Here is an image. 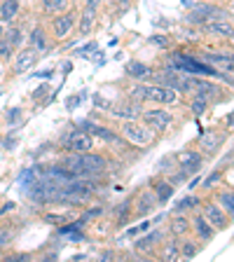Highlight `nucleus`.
<instances>
[{"instance_id": "obj_1", "label": "nucleus", "mask_w": 234, "mask_h": 262, "mask_svg": "<svg viewBox=\"0 0 234 262\" xmlns=\"http://www.w3.org/2000/svg\"><path fill=\"white\" fill-rule=\"evenodd\" d=\"M117 131H120V136L124 138L129 145L138 147V150H143L145 152L147 147L157 145L162 138L155 134L150 126L145 124V122L141 120V117H134V120H124V122H117Z\"/></svg>"}, {"instance_id": "obj_32", "label": "nucleus", "mask_w": 234, "mask_h": 262, "mask_svg": "<svg viewBox=\"0 0 234 262\" xmlns=\"http://www.w3.org/2000/svg\"><path fill=\"white\" fill-rule=\"evenodd\" d=\"M147 42L153 45V47H157V49H164V52H166V49H171V35H166V33H155V35H150V38H147Z\"/></svg>"}, {"instance_id": "obj_38", "label": "nucleus", "mask_w": 234, "mask_h": 262, "mask_svg": "<svg viewBox=\"0 0 234 262\" xmlns=\"http://www.w3.org/2000/svg\"><path fill=\"white\" fill-rule=\"evenodd\" d=\"M47 92H52V89H49L47 87V84H40V87L38 89H35V94H33V101H38V98H45V96H47Z\"/></svg>"}, {"instance_id": "obj_11", "label": "nucleus", "mask_w": 234, "mask_h": 262, "mask_svg": "<svg viewBox=\"0 0 234 262\" xmlns=\"http://www.w3.org/2000/svg\"><path fill=\"white\" fill-rule=\"evenodd\" d=\"M199 35L204 38H213V40H227L232 42L234 38V26H232V19H208L199 26Z\"/></svg>"}, {"instance_id": "obj_31", "label": "nucleus", "mask_w": 234, "mask_h": 262, "mask_svg": "<svg viewBox=\"0 0 234 262\" xmlns=\"http://www.w3.org/2000/svg\"><path fill=\"white\" fill-rule=\"evenodd\" d=\"M3 120H5V124L10 126V129H16V126H19V122L24 120V108H16V105H14V108H7Z\"/></svg>"}, {"instance_id": "obj_28", "label": "nucleus", "mask_w": 234, "mask_h": 262, "mask_svg": "<svg viewBox=\"0 0 234 262\" xmlns=\"http://www.w3.org/2000/svg\"><path fill=\"white\" fill-rule=\"evenodd\" d=\"M225 183V166H220V169H213V171H208L206 176H204V180H202V190L204 192H211V190H216L218 185H223Z\"/></svg>"}, {"instance_id": "obj_40", "label": "nucleus", "mask_w": 234, "mask_h": 262, "mask_svg": "<svg viewBox=\"0 0 234 262\" xmlns=\"http://www.w3.org/2000/svg\"><path fill=\"white\" fill-rule=\"evenodd\" d=\"M82 96H84V94H77V96H71V98H68V103H66V105H68V110L75 108V105L82 101Z\"/></svg>"}, {"instance_id": "obj_37", "label": "nucleus", "mask_w": 234, "mask_h": 262, "mask_svg": "<svg viewBox=\"0 0 234 262\" xmlns=\"http://www.w3.org/2000/svg\"><path fill=\"white\" fill-rule=\"evenodd\" d=\"M110 5V10H115V12H124V10H129L131 7V3L134 0H105Z\"/></svg>"}, {"instance_id": "obj_7", "label": "nucleus", "mask_w": 234, "mask_h": 262, "mask_svg": "<svg viewBox=\"0 0 234 262\" xmlns=\"http://www.w3.org/2000/svg\"><path fill=\"white\" fill-rule=\"evenodd\" d=\"M174 159H176V169L183 171L187 180H190L192 176L199 173V171H202V166H204V162H206V157H204V155L199 152L195 145L174 152Z\"/></svg>"}, {"instance_id": "obj_30", "label": "nucleus", "mask_w": 234, "mask_h": 262, "mask_svg": "<svg viewBox=\"0 0 234 262\" xmlns=\"http://www.w3.org/2000/svg\"><path fill=\"white\" fill-rule=\"evenodd\" d=\"M183 103H185V108L190 110V115H195V117H202V115H206L208 110H211V103L199 96H185Z\"/></svg>"}, {"instance_id": "obj_39", "label": "nucleus", "mask_w": 234, "mask_h": 262, "mask_svg": "<svg viewBox=\"0 0 234 262\" xmlns=\"http://www.w3.org/2000/svg\"><path fill=\"white\" fill-rule=\"evenodd\" d=\"M12 211H16V202H5V206L0 208V218H5L7 213H12Z\"/></svg>"}, {"instance_id": "obj_18", "label": "nucleus", "mask_w": 234, "mask_h": 262, "mask_svg": "<svg viewBox=\"0 0 234 262\" xmlns=\"http://www.w3.org/2000/svg\"><path fill=\"white\" fill-rule=\"evenodd\" d=\"M190 213H169V223H166V234L176 236V239H183V236L190 234Z\"/></svg>"}, {"instance_id": "obj_43", "label": "nucleus", "mask_w": 234, "mask_h": 262, "mask_svg": "<svg viewBox=\"0 0 234 262\" xmlns=\"http://www.w3.org/2000/svg\"><path fill=\"white\" fill-rule=\"evenodd\" d=\"M5 80H7V66L0 61V84H3Z\"/></svg>"}, {"instance_id": "obj_9", "label": "nucleus", "mask_w": 234, "mask_h": 262, "mask_svg": "<svg viewBox=\"0 0 234 262\" xmlns=\"http://www.w3.org/2000/svg\"><path fill=\"white\" fill-rule=\"evenodd\" d=\"M199 213H202L204 218L213 225V229H216V232H225V229L232 227V215H227V213H225L218 204L213 202L211 196L202 199V204H199Z\"/></svg>"}, {"instance_id": "obj_26", "label": "nucleus", "mask_w": 234, "mask_h": 262, "mask_svg": "<svg viewBox=\"0 0 234 262\" xmlns=\"http://www.w3.org/2000/svg\"><path fill=\"white\" fill-rule=\"evenodd\" d=\"M26 26H24V24H7L5 26V33H3V38L7 40V42L12 45V47L14 49H19L22 47V45H26Z\"/></svg>"}, {"instance_id": "obj_23", "label": "nucleus", "mask_w": 234, "mask_h": 262, "mask_svg": "<svg viewBox=\"0 0 234 262\" xmlns=\"http://www.w3.org/2000/svg\"><path fill=\"white\" fill-rule=\"evenodd\" d=\"M155 260H166V262H178V239L176 236H164L157 246V255Z\"/></svg>"}, {"instance_id": "obj_21", "label": "nucleus", "mask_w": 234, "mask_h": 262, "mask_svg": "<svg viewBox=\"0 0 234 262\" xmlns=\"http://www.w3.org/2000/svg\"><path fill=\"white\" fill-rule=\"evenodd\" d=\"M211 199L218 204L227 215H234V190L229 183H223V185H218L216 190H211Z\"/></svg>"}, {"instance_id": "obj_44", "label": "nucleus", "mask_w": 234, "mask_h": 262, "mask_svg": "<svg viewBox=\"0 0 234 262\" xmlns=\"http://www.w3.org/2000/svg\"><path fill=\"white\" fill-rule=\"evenodd\" d=\"M213 3H218V5H232V0H213Z\"/></svg>"}, {"instance_id": "obj_45", "label": "nucleus", "mask_w": 234, "mask_h": 262, "mask_svg": "<svg viewBox=\"0 0 234 262\" xmlns=\"http://www.w3.org/2000/svg\"><path fill=\"white\" fill-rule=\"evenodd\" d=\"M3 33H5V26H3V24H0V38H3Z\"/></svg>"}, {"instance_id": "obj_19", "label": "nucleus", "mask_w": 234, "mask_h": 262, "mask_svg": "<svg viewBox=\"0 0 234 262\" xmlns=\"http://www.w3.org/2000/svg\"><path fill=\"white\" fill-rule=\"evenodd\" d=\"M216 5L218 3H213V0H204V3H197V5H190V12H187V24L190 26H202L204 21H208L213 14V10H216Z\"/></svg>"}, {"instance_id": "obj_13", "label": "nucleus", "mask_w": 234, "mask_h": 262, "mask_svg": "<svg viewBox=\"0 0 234 262\" xmlns=\"http://www.w3.org/2000/svg\"><path fill=\"white\" fill-rule=\"evenodd\" d=\"M204 63L213 66L216 71H225V73H234L232 68V49H218V52H213V49H202V52H195Z\"/></svg>"}, {"instance_id": "obj_4", "label": "nucleus", "mask_w": 234, "mask_h": 262, "mask_svg": "<svg viewBox=\"0 0 234 262\" xmlns=\"http://www.w3.org/2000/svg\"><path fill=\"white\" fill-rule=\"evenodd\" d=\"M40 56L42 54H40L35 47H31V45H22V47L14 52L12 61L7 63V77H19V75H24V73L33 71V68L38 66Z\"/></svg>"}, {"instance_id": "obj_20", "label": "nucleus", "mask_w": 234, "mask_h": 262, "mask_svg": "<svg viewBox=\"0 0 234 262\" xmlns=\"http://www.w3.org/2000/svg\"><path fill=\"white\" fill-rule=\"evenodd\" d=\"M150 75H153V66L145 63V61L131 59L124 66V77L131 82H150Z\"/></svg>"}, {"instance_id": "obj_16", "label": "nucleus", "mask_w": 234, "mask_h": 262, "mask_svg": "<svg viewBox=\"0 0 234 262\" xmlns=\"http://www.w3.org/2000/svg\"><path fill=\"white\" fill-rule=\"evenodd\" d=\"M190 225H192L190 234H195L197 239L202 241V244H208V241H213L216 236H218V232H216V229H213V225L204 218L202 213H199V208L190 213Z\"/></svg>"}, {"instance_id": "obj_46", "label": "nucleus", "mask_w": 234, "mask_h": 262, "mask_svg": "<svg viewBox=\"0 0 234 262\" xmlns=\"http://www.w3.org/2000/svg\"><path fill=\"white\" fill-rule=\"evenodd\" d=\"M73 3H82V0H73Z\"/></svg>"}, {"instance_id": "obj_15", "label": "nucleus", "mask_w": 234, "mask_h": 262, "mask_svg": "<svg viewBox=\"0 0 234 262\" xmlns=\"http://www.w3.org/2000/svg\"><path fill=\"white\" fill-rule=\"evenodd\" d=\"M147 187L153 190V194H155V199H157L159 206L169 204V199L174 196V192H176V185L171 183L169 178H166V176H162V173H155L153 178L147 180Z\"/></svg>"}, {"instance_id": "obj_3", "label": "nucleus", "mask_w": 234, "mask_h": 262, "mask_svg": "<svg viewBox=\"0 0 234 262\" xmlns=\"http://www.w3.org/2000/svg\"><path fill=\"white\" fill-rule=\"evenodd\" d=\"M47 33L54 45H66L68 40L75 35V26H77V7H71V10L61 12V14L47 16Z\"/></svg>"}, {"instance_id": "obj_17", "label": "nucleus", "mask_w": 234, "mask_h": 262, "mask_svg": "<svg viewBox=\"0 0 234 262\" xmlns=\"http://www.w3.org/2000/svg\"><path fill=\"white\" fill-rule=\"evenodd\" d=\"M26 45L35 47L40 54H47V52H52V49L56 47V45L52 42V38H49L47 26H45V24H35V26L26 33Z\"/></svg>"}, {"instance_id": "obj_24", "label": "nucleus", "mask_w": 234, "mask_h": 262, "mask_svg": "<svg viewBox=\"0 0 234 262\" xmlns=\"http://www.w3.org/2000/svg\"><path fill=\"white\" fill-rule=\"evenodd\" d=\"M110 215H113V227H124V225H129L131 220H134V211H131V196H126L124 202H120L117 206L110 211Z\"/></svg>"}, {"instance_id": "obj_25", "label": "nucleus", "mask_w": 234, "mask_h": 262, "mask_svg": "<svg viewBox=\"0 0 234 262\" xmlns=\"http://www.w3.org/2000/svg\"><path fill=\"white\" fill-rule=\"evenodd\" d=\"M22 14V0H0V24H14Z\"/></svg>"}, {"instance_id": "obj_12", "label": "nucleus", "mask_w": 234, "mask_h": 262, "mask_svg": "<svg viewBox=\"0 0 234 262\" xmlns=\"http://www.w3.org/2000/svg\"><path fill=\"white\" fill-rule=\"evenodd\" d=\"M164 236H169L166 234V229H155V232H150V234L141 236V239L134 241V255L138 257H155L157 255V246L159 241L164 239Z\"/></svg>"}, {"instance_id": "obj_27", "label": "nucleus", "mask_w": 234, "mask_h": 262, "mask_svg": "<svg viewBox=\"0 0 234 262\" xmlns=\"http://www.w3.org/2000/svg\"><path fill=\"white\" fill-rule=\"evenodd\" d=\"M73 5H75L73 0H40V12H42L45 16H54L66 10H71Z\"/></svg>"}, {"instance_id": "obj_36", "label": "nucleus", "mask_w": 234, "mask_h": 262, "mask_svg": "<svg viewBox=\"0 0 234 262\" xmlns=\"http://www.w3.org/2000/svg\"><path fill=\"white\" fill-rule=\"evenodd\" d=\"M42 220H47L49 225H63V223H68V215H61V213H45Z\"/></svg>"}, {"instance_id": "obj_41", "label": "nucleus", "mask_w": 234, "mask_h": 262, "mask_svg": "<svg viewBox=\"0 0 234 262\" xmlns=\"http://www.w3.org/2000/svg\"><path fill=\"white\" fill-rule=\"evenodd\" d=\"M105 0H82V5H89V7H96V10H101V5H103Z\"/></svg>"}, {"instance_id": "obj_35", "label": "nucleus", "mask_w": 234, "mask_h": 262, "mask_svg": "<svg viewBox=\"0 0 234 262\" xmlns=\"http://www.w3.org/2000/svg\"><path fill=\"white\" fill-rule=\"evenodd\" d=\"M14 52H16V49L12 47V45L7 42L5 38H0V61H3V63H5V66L10 63L12 56H14Z\"/></svg>"}, {"instance_id": "obj_10", "label": "nucleus", "mask_w": 234, "mask_h": 262, "mask_svg": "<svg viewBox=\"0 0 234 262\" xmlns=\"http://www.w3.org/2000/svg\"><path fill=\"white\" fill-rule=\"evenodd\" d=\"M141 108H143L141 103H136V101H131V98H126L120 94V98L105 110V117H108V120H115V122L134 120V117L141 115Z\"/></svg>"}, {"instance_id": "obj_34", "label": "nucleus", "mask_w": 234, "mask_h": 262, "mask_svg": "<svg viewBox=\"0 0 234 262\" xmlns=\"http://www.w3.org/2000/svg\"><path fill=\"white\" fill-rule=\"evenodd\" d=\"M174 169H176V159H174V155H166V157L159 159V164H157V173L169 176Z\"/></svg>"}, {"instance_id": "obj_14", "label": "nucleus", "mask_w": 234, "mask_h": 262, "mask_svg": "<svg viewBox=\"0 0 234 262\" xmlns=\"http://www.w3.org/2000/svg\"><path fill=\"white\" fill-rule=\"evenodd\" d=\"M98 26V10L89 5H82L77 10V26H75V38H89Z\"/></svg>"}, {"instance_id": "obj_2", "label": "nucleus", "mask_w": 234, "mask_h": 262, "mask_svg": "<svg viewBox=\"0 0 234 262\" xmlns=\"http://www.w3.org/2000/svg\"><path fill=\"white\" fill-rule=\"evenodd\" d=\"M138 117H141V120L145 122L159 138H164L166 134H171V131L180 124L176 110H169V105H143Z\"/></svg>"}, {"instance_id": "obj_8", "label": "nucleus", "mask_w": 234, "mask_h": 262, "mask_svg": "<svg viewBox=\"0 0 234 262\" xmlns=\"http://www.w3.org/2000/svg\"><path fill=\"white\" fill-rule=\"evenodd\" d=\"M61 147H63V152H89L96 147L94 143L92 134L87 129H71L66 131V136L61 138Z\"/></svg>"}, {"instance_id": "obj_22", "label": "nucleus", "mask_w": 234, "mask_h": 262, "mask_svg": "<svg viewBox=\"0 0 234 262\" xmlns=\"http://www.w3.org/2000/svg\"><path fill=\"white\" fill-rule=\"evenodd\" d=\"M204 246L206 244H202L195 234L183 236V239H178V257L180 260H195V257L204 251Z\"/></svg>"}, {"instance_id": "obj_42", "label": "nucleus", "mask_w": 234, "mask_h": 262, "mask_svg": "<svg viewBox=\"0 0 234 262\" xmlns=\"http://www.w3.org/2000/svg\"><path fill=\"white\" fill-rule=\"evenodd\" d=\"M115 257H117V253H115L113 248H108V251L101 253V260H115Z\"/></svg>"}, {"instance_id": "obj_6", "label": "nucleus", "mask_w": 234, "mask_h": 262, "mask_svg": "<svg viewBox=\"0 0 234 262\" xmlns=\"http://www.w3.org/2000/svg\"><path fill=\"white\" fill-rule=\"evenodd\" d=\"M157 208H159V204H157V199H155L153 190H150L147 185L138 187V190L131 194V211H134V220L150 218Z\"/></svg>"}, {"instance_id": "obj_33", "label": "nucleus", "mask_w": 234, "mask_h": 262, "mask_svg": "<svg viewBox=\"0 0 234 262\" xmlns=\"http://www.w3.org/2000/svg\"><path fill=\"white\" fill-rule=\"evenodd\" d=\"M35 178H38V171H35V166H28V169H24L22 173H19L16 183L22 185V190H28V185H31Z\"/></svg>"}, {"instance_id": "obj_29", "label": "nucleus", "mask_w": 234, "mask_h": 262, "mask_svg": "<svg viewBox=\"0 0 234 262\" xmlns=\"http://www.w3.org/2000/svg\"><path fill=\"white\" fill-rule=\"evenodd\" d=\"M202 199H204L202 194H187V196H183V199H180V202L171 208V213H192V211H197V208H199V204H202Z\"/></svg>"}, {"instance_id": "obj_5", "label": "nucleus", "mask_w": 234, "mask_h": 262, "mask_svg": "<svg viewBox=\"0 0 234 262\" xmlns=\"http://www.w3.org/2000/svg\"><path fill=\"white\" fill-rule=\"evenodd\" d=\"M227 138H229V129H202V134L197 136V141L192 143V145L208 159L223 150Z\"/></svg>"}]
</instances>
